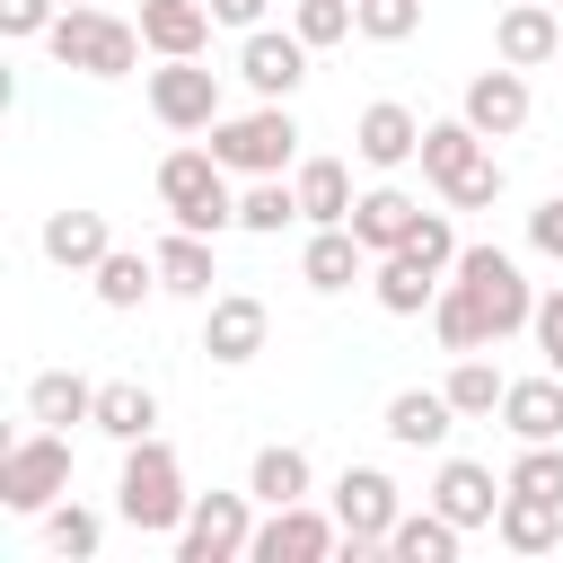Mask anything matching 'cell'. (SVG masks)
<instances>
[{
    "instance_id": "6",
    "label": "cell",
    "mask_w": 563,
    "mask_h": 563,
    "mask_svg": "<svg viewBox=\"0 0 563 563\" xmlns=\"http://www.w3.org/2000/svg\"><path fill=\"white\" fill-rule=\"evenodd\" d=\"M211 150H220V167H238V176H282L290 158H299V123H290V106H255V114H220L211 123Z\"/></svg>"
},
{
    "instance_id": "14",
    "label": "cell",
    "mask_w": 563,
    "mask_h": 563,
    "mask_svg": "<svg viewBox=\"0 0 563 563\" xmlns=\"http://www.w3.org/2000/svg\"><path fill=\"white\" fill-rule=\"evenodd\" d=\"M457 114H466V123H475L484 141H510V132L528 123V79H519L510 62H501V70H475V79H466V106H457Z\"/></svg>"
},
{
    "instance_id": "38",
    "label": "cell",
    "mask_w": 563,
    "mask_h": 563,
    "mask_svg": "<svg viewBox=\"0 0 563 563\" xmlns=\"http://www.w3.org/2000/svg\"><path fill=\"white\" fill-rule=\"evenodd\" d=\"M290 26H299V44L317 53V44H343V35H361V9H352V0H299V18H290Z\"/></svg>"
},
{
    "instance_id": "26",
    "label": "cell",
    "mask_w": 563,
    "mask_h": 563,
    "mask_svg": "<svg viewBox=\"0 0 563 563\" xmlns=\"http://www.w3.org/2000/svg\"><path fill=\"white\" fill-rule=\"evenodd\" d=\"M150 255H158V290H176V299H211L220 273H211V238H202V229H176V238H158Z\"/></svg>"
},
{
    "instance_id": "23",
    "label": "cell",
    "mask_w": 563,
    "mask_h": 563,
    "mask_svg": "<svg viewBox=\"0 0 563 563\" xmlns=\"http://www.w3.org/2000/svg\"><path fill=\"white\" fill-rule=\"evenodd\" d=\"M369 264H378V255H369V246L352 238V220H343V229H317V238H308V255H299V282H308V290H352Z\"/></svg>"
},
{
    "instance_id": "31",
    "label": "cell",
    "mask_w": 563,
    "mask_h": 563,
    "mask_svg": "<svg viewBox=\"0 0 563 563\" xmlns=\"http://www.w3.org/2000/svg\"><path fill=\"white\" fill-rule=\"evenodd\" d=\"M457 537H466V528H457L449 510H405V519L387 528V554H396V563H457Z\"/></svg>"
},
{
    "instance_id": "25",
    "label": "cell",
    "mask_w": 563,
    "mask_h": 563,
    "mask_svg": "<svg viewBox=\"0 0 563 563\" xmlns=\"http://www.w3.org/2000/svg\"><path fill=\"white\" fill-rule=\"evenodd\" d=\"M501 422H510V440H563V369H545V378H510Z\"/></svg>"
},
{
    "instance_id": "27",
    "label": "cell",
    "mask_w": 563,
    "mask_h": 563,
    "mask_svg": "<svg viewBox=\"0 0 563 563\" xmlns=\"http://www.w3.org/2000/svg\"><path fill=\"white\" fill-rule=\"evenodd\" d=\"M88 431H106V440H150V431H158V396H150L141 378H106Z\"/></svg>"
},
{
    "instance_id": "36",
    "label": "cell",
    "mask_w": 563,
    "mask_h": 563,
    "mask_svg": "<svg viewBox=\"0 0 563 563\" xmlns=\"http://www.w3.org/2000/svg\"><path fill=\"white\" fill-rule=\"evenodd\" d=\"M299 220V194L282 185V176H255L246 194H238V229H255V238H282Z\"/></svg>"
},
{
    "instance_id": "3",
    "label": "cell",
    "mask_w": 563,
    "mask_h": 563,
    "mask_svg": "<svg viewBox=\"0 0 563 563\" xmlns=\"http://www.w3.org/2000/svg\"><path fill=\"white\" fill-rule=\"evenodd\" d=\"M44 44H53V62L79 70V79H123V70L141 62V26L114 18V9H62Z\"/></svg>"
},
{
    "instance_id": "40",
    "label": "cell",
    "mask_w": 563,
    "mask_h": 563,
    "mask_svg": "<svg viewBox=\"0 0 563 563\" xmlns=\"http://www.w3.org/2000/svg\"><path fill=\"white\" fill-rule=\"evenodd\" d=\"M484 202H501V158H493V150L449 185V211H484Z\"/></svg>"
},
{
    "instance_id": "17",
    "label": "cell",
    "mask_w": 563,
    "mask_h": 563,
    "mask_svg": "<svg viewBox=\"0 0 563 563\" xmlns=\"http://www.w3.org/2000/svg\"><path fill=\"white\" fill-rule=\"evenodd\" d=\"M290 194H299V220H308V229H343L352 202H361L343 158H299V167H290Z\"/></svg>"
},
{
    "instance_id": "2",
    "label": "cell",
    "mask_w": 563,
    "mask_h": 563,
    "mask_svg": "<svg viewBox=\"0 0 563 563\" xmlns=\"http://www.w3.org/2000/svg\"><path fill=\"white\" fill-rule=\"evenodd\" d=\"M158 202H167L176 229H202V238L238 229V194H229L220 150H167V158H158Z\"/></svg>"
},
{
    "instance_id": "34",
    "label": "cell",
    "mask_w": 563,
    "mask_h": 563,
    "mask_svg": "<svg viewBox=\"0 0 563 563\" xmlns=\"http://www.w3.org/2000/svg\"><path fill=\"white\" fill-rule=\"evenodd\" d=\"M501 396H510V378H501L484 352H457V369H449V405H457L466 422H484V413H501Z\"/></svg>"
},
{
    "instance_id": "18",
    "label": "cell",
    "mask_w": 563,
    "mask_h": 563,
    "mask_svg": "<svg viewBox=\"0 0 563 563\" xmlns=\"http://www.w3.org/2000/svg\"><path fill=\"white\" fill-rule=\"evenodd\" d=\"M457 422H466V413L449 405V387H405V396H387V440H396V449H440Z\"/></svg>"
},
{
    "instance_id": "37",
    "label": "cell",
    "mask_w": 563,
    "mask_h": 563,
    "mask_svg": "<svg viewBox=\"0 0 563 563\" xmlns=\"http://www.w3.org/2000/svg\"><path fill=\"white\" fill-rule=\"evenodd\" d=\"M501 484H510V493H545V501H563V440H519V457H510Z\"/></svg>"
},
{
    "instance_id": "1",
    "label": "cell",
    "mask_w": 563,
    "mask_h": 563,
    "mask_svg": "<svg viewBox=\"0 0 563 563\" xmlns=\"http://www.w3.org/2000/svg\"><path fill=\"white\" fill-rule=\"evenodd\" d=\"M114 510H123V528H141V537H176V528H185L194 493H185V466H176V449H167L158 431H150V440H123Z\"/></svg>"
},
{
    "instance_id": "43",
    "label": "cell",
    "mask_w": 563,
    "mask_h": 563,
    "mask_svg": "<svg viewBox=\"0 0 563 563\" xmlns=\"http://www.w3.org/2000/svg\"><path fill=\"white\" fill-rule=\"evenodd\" d=\"M53 18H62V0H0V35H53Z\"/></svg>"
},
{
    "instance_id": "45",
    "label": "cell",
    "mask_w": 563,
    "mask_h": 563,
    "mask_svg": "<svg viewBox=\"0 0 563 563\" xmlns=\"http://www.w3.org/2000/svg\"><path fill=\"white\" fill-rule=\"evenodd\" d=\"M264 9H273V0H211L220 26H264Z\"/></svg>"
},
{
    "instance_id": "9",
    "label": "cell",
    "mask_w": 563,
    "mask_h": 563,
    "mask_svg": "<svg viewBox=\"0 0 563 563\" xmlns=\"http://www.w3.org/2000/svg\"><path fill=\"white\" fill-rule=\"evenodd\" d=\"M334 519H343V545H352V554L387 545V528L405 519L396 475H378V466H343V484H334Z\"/></svg>"
},
{
    "instance_id": "10",
    "label": "cell",
    "mask_w": 563,
    "mask_h": 563,
    "mask_svg": "<svg viewBox=\"0 0 563 563\" xmlns=\"http://www.w3.org/2000/svg\"><path fill=\"white\" fill-rule=\"evenodd\" d=\"M343 545V519L334 510H308V501H282L273 519H255V563H325Z\"/></svg>"
},
{
    "instance_id": "42",
    "label": "cell",
    "mask_w": 563,
    "mask_h": 563,
    "mask_svg": "<svg viewBox=\"0 0 563 563\" xmlns=\"http://www.w3.org/2000/svg\"><path fill=\"white\" fill-rule=\"evenodd\" d=\"M528 334H537L545 369H563V282H554V290H537V317H528Z\"/></svg>"
},
{
    "instance_id": "7",
    "label": "cell",
    "mask_w": 563,
    "mask_h": 563,
    "mask_svg": "<svg viewBox=\"0 0 563 563\" xmlns=\"http://www.w3.org/2000/svg\"><path fill=\"white\" fill-rule=\"evenodd\" d=\"M255 493H194L185 528H176V563H238L255 545Z\"/></svg>"
},
{
    "instance_id": "29",
    "label": "cell",
    "mask_w": 563,
    "mask_h": 563,
    "mask_svg": "<svg viewBox=\"0 0 563 563\" xmlns=\"http://www.w3.org/2000/svg\"><path fill=\"white\" fill-rule=\"evenodd\" d=\"M484 150H493V141H484L466 114H457V123H422V176H431L440 194H449V185H457V176H466Z\"/></svg>"
},
{
    "instance_id": "41",
    "label": "cell",
    "mask_w": 563,
    "mask_h": 563,
    "mask_svg": "<svg viewBox=\"0 0 563 563\" xmlns=\"http://www.w3.org/2000/svg\"><path fill=\"white\" fill-rule=\"evenodd\" d=\"M405 246H413V255H422V264H431V273H449V264H457V229H449V211H422V220H413V238H405Z\"/></svg>"
},
{
    "instance_id": "28",
    "label": "cell",
    "mask_w": 563,
    "mask_h": 563,
    "mask_svg": "<svg viewBox=\"0 0 563 563\" xmlns=\"http://www.w3.org/2000/svg\"><path fill=\"white\" fill-rule=\"evenodd\" d=\"M308 449H290V440H264L255 449V466H246V493L264 501V510H282V501H308Z\"/></svg>"
},
{
    "instance_id": "30",
    "label": "cell",
    "mask_w": 563,
    "mask_h": 563,
    "mask_svg": "<svg viewBox=\"0 0 563 563\" xmlns=\"http://www.w3.org/2000/svg\"><path fill=\"white\" fill-rule=\"evenodd\" d=\"M26 413L53 422V431H70V422L97 413V387H88L79 369H35V378H26Z\"/></svg>"
},
{
    "instance_id": "8",
    "label": "cell",
    "mask_w": 563,
    "mask_h": 563,
    "mask_svg": "<svg viewBox=\"0 0 563 563\" xmlns=\"http://www.w3.org/2000/svg\"><path fill=\"white\" fill-rule=\"evenodd\" d=\"M150 114H158L167 132H211V123H220V70H202V53L158 62V70H150Z\"/></svg>"
},
{
    "instance_id": "22",
    "label": "cell",
    "mask_w": 563,
    "mask_h": 563,
    "mask_svg": "<svg viewBox=\"0 0 563 563\" xmlns=\"http://www.w3.org/2000/svg\"><path fill=\"white\" fill-rule=\"evenodd\" d=\"M44 255H53L62 273H97V264L114 255L106 211H53V220H44Z\"/></svg>"
},
{
    "instance_id": "24",
    "label": "cell",
    "mask_w": 563,
    "mask_h": 563,
    "mask_svg": "<svg viewBox=\"0 0 563 563\" xmlns=\"http://www.w3.org/2000/svg\"><path fill=\"white\" fill-rule=\"evenodd\" d=\"M369 290H378V308H387V317H422V308L440 299V273H431L413 246H396V255H378V264H369Z\"/></svg>"
},
{
    "instance_id": "39",
    "label": "cell",
    "mask_w": 563,
    "mask_h": 563,
    "mask_svg": "<svg viewBox=\"0 0 563 563\" xmlns=\"http://www.w3.org/2000/svg\"><path fill=\"white\" fill-rule=\"evenodd\" d=\"M352 9H361V35L369 44H405L422 26V0H352Z\"/></svg>"
},
{
    "instance_id": "32",
    "label": "cell",
    "mask_w": 563,
    "mask_h": 563,
    "mask_svg": "<svg viewBox=\"0 0 563 563\" xmlns=\"http://www.w3.org/2000/svg\"><path fill=\"white\" fill-rule=\"evenodd\" d=\"M88 282H97V299H106V308H141V299L158 290V255H132V246H114V255H106Z\"/></svg>"
},
{
    "instance_id": "12",
    "label": "cell",
    "mask_w": 563,
    "mask_h": 563,
    "mask_svg": "<svg viewBox=\"0 0 563 563\" xmlns=\"http://www.w3.org/2000/svg\"><path fill=\"white\" fill-rule=\"evenodd\" d=\"M264 334H273V317H264V299H246V290H220L211 317H202V352H211L220 369H246V361L264 352Z\"/></svg>"
},
{
    "instance_id": "15",
    "label": "cell",
    "mask_w": 563,
    "mask_h": 563,
    "mask_svg": "<svg viewBox=\"0 0 563 563\" xmlns=\"http://www.w3.org/2000/svg\"><path fill=\"white\" fill-rule=\"evenodd\" d=\"M352 150H361L369 167H405V158H422V114H413V106H396V97H378V106H361Z\"/></svg>"
},
{
    "instance_id": "35",
    "label": "cell",
    "mask_w": 563,
    "mask_h": 563,
    "mask_svg": "<svg viewBox=\"0 0 563 563\" xmlns=\"http://www.w3.org/2000/svg\"><path fill=\"white\" fill-rule=\"evenodd\" d=\"M44 545H53L62 563H88V554L106 545V519H97L88 501H53V510H44Z\"/></svg>"
},
{
    "instance_id": "5",
    "label": "cell",
    "mask_w": 563,
    "mask_h": 563,
    "mask_svg": "<svg viewBox=\"0 0 563 563\" xmlns=\"http://www.w3.org/2000/svg\"><path fill=\"white\" fill-rule=\"evenodd\" d=\"M62 493H70V431L35 422V431H26V440L0 457V501H9L18 519H44Z\"/></svg>"
},
{
    "instance_id": "20",
    "label": "cell",
    "mask_w": 563,
    "mask_h": 563,
    "mask_svg": "<svg viewBox=\"0 0 563 563\" xmlns=\"http://www.w3.org/2000/svg\"><path fill=\"white\" fill-rule=\"evenodd\" d=\"M493 537H501L510 554H554V545H563V501H545V493H510V484H501Z\"/></svg>"
},
{
    "instance_id": "44",
    "label": "cell",
    "mask_w": 563,
    "mask_h": 563,
    "mask_svg": "<svg viewBox=\"0 0 563 563\" xmlns=\"http://www.w3.org/2000/svg\"><path fill=\"white\" fill-rule=\"evenodd\" d=\"M528 246H537V255H554V264H563V194H545V202H537V211H528Z\"/></svg>"
},
{
    "instance_id": "19",
    "label": "cell",
    "mask_w": 563,
    "mask_h": 563,
    "mask_svg": "<svg viewBox=\"0 0 563 563\" xmlns=\"http://www.w3.org/2000/svg\"><path fill=\"white\" fill-rule=\"evenodd\" d=\"M431 510H449L457 528H493V510H501V484H493V466H475V457H449V466L431 475Z\"/></svg>"
},
{
    "instance_id": "21",
    "label": "cell",
    "mask_w": 563,
    "mask_h": 563,
    "mask_svg": "<svg viewBox=\"0 0 563 563\" xmlns=\"http://www.w3.org/2000/svg\"><path fill=\"white\" fill-rule=\"evenodd\" d=\"M413 220H422V202H413L405 185H369V194L352 202V238H361L369 255H396V246L413 238Z\"/></svg>"
},
{
    "instance_id": "33",
    "label": "cell",
    "mask_w": 563,
    "mask_h": 563,
    "mask_svg": "<svg viewBox=\"0 0 563 563\" xmlns=\"http://www.w3.org/2000/svg\"><path fill=\"white\" fill-rule=\"evenodd\" d=\"M431 334H440V352H484V343H493L484 308H475L457 282H440V299H431Z\"/></svg>"
},
{
    "instance_id": "4",
    "label": "cell",
    "mask_w": 563,
    "mask_h": 563,
    "mask_svg": "<svg viewBox=\"0 0 563 563\" xmlns=\"http://www.w3.org/2000/svg\"><path fill=\"white\" fill-rule=\"evenodd\" d=\"M449 282L484 308V325H493V343L501 334H528V317H537V290H528V273H519V255H501V246H457V264H449Z\"/></svg>"
},
{
    "instance_id": "13",
    "label": "cell",
    "mask_w": 563,
    "mask_h": 563,
    "mask_svg": "<svg viewBox=\"0 0 563 563\" xmlns=\"http://www.w3.org/2000/svg\"><path fill=\"white\" fill-rule=\"evenodd\" d=\"M493 53H501L510 70L554 62V53H563V18H554V0H510V9H501V26H493Z\"/></svg>"
},
{
    "instance_id": "11",
    "label": "cell",
    "mask_w": 563,
    "mask_h": 563,
    "mask_svg": "<svg viewBox=\"0 0 563 563\" xmlns=\"http://www.w3.org/2000/svg\"><path fill=\"white\" fill-rule=\"evenodd\" d=\"M238 79H246L255 97H273V106H290V88L308 79V44H299V26H290V35H273V26H246V53H238Z\"/></svg>"
},
{
    "instance_id": "16",
    "label": "cell",
    "mask_w": 563,
    "mask_h": 563,
    "mask_svg": "<svg viewBox=\"0 0 563 563\" xmlns=\"http://www.w3.org/2000/svg\"><path fill=\"white\" fill-rule=\"evenodd\" d=\"M211 0H141V44L158 53V62H185V53H202L211 44Z\"/></svg>"
},
{
    "instance_id": "46",
    "label": "cell",
    "mask_w": 563,
    "mask_h": 563,
    "mask_svg": "<svg viewBox=\"0 0 563 563\" xmlns=\"http://www.w3.org/2000/svg\"><path fill=\"white\" fill-rule=\"evenodd\" d=\"M62 9H97V0H62Z\"/></svg>"
}]
</instances>
